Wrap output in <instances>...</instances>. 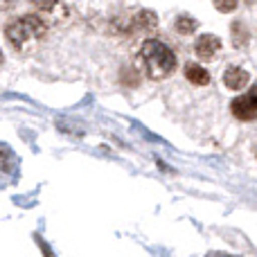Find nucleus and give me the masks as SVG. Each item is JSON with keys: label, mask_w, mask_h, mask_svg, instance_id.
<instances>
[{"label": "nucleus", "mask_w": 257, "mask_h": 257, "mask_svg": "<svg viewBox=\"0 0 257 257\" xmlns=\"http://www.w3.org/2000/svg\"><path fill=\"white\" fill-rule=\"evenodd\" d=\"M140 61L151 79H165L176 70V54L158 39H147L140 45Z\"/></svg>", "instance_id": "nucleus-1"}, {"label": "nucleus", "mask_w": 257, "mask_h": 257, "mask_svg": "<svg viewBox=\"0 0 257 257\" xmlns=\"http://www.w3.org/2000/svg\"><path fill=\"white\" fill-rule=\"evenodd\" d=\"M45 32H48V25H45V21H41L36 14L18 16L5 25V36H7V41L16 50H21L23 45L30 43V41L41 39Z\"/></svg>", "instance_id": "nucleus-2"}, {"label": "nucleus", "mask_w": 257, "mask_h": 257, "mask_svg": "<svg viewBox=\"0 0 257 257\" xmlns=\"http://www.w3.org/2000/svg\"><path fill=\"white\" fill-rule=\"evenodd\" d=\"M230 111L237 120H255L257 117V88L241 95V97H237L235 102H232Z\"/></svg>", "instance_id": "nucleus-3"}, {"label": "nucleus", "mask_w": 257, "mask_h": 257, "mask_svg": "<svg viewBox=\"0 0 257 257\" xmlns=\"http://www.w3.org/2000/svg\"><path fill=\"white\" fill-rule=\"evenodd\" d=\"M221 50V39L219 36H214V34H201L199 39H196V43H194V52H196V57L199 59H212L214 54Z\"/></svg>", "instance_id": "nucleus-4"}, {"label": "nucleus", "mask_w": 257, "mask_h": 257, "mask_svg": "<svg viewBox=\"0 0 257 257\" xmlns=\"http://www.w3.org/2000/svg\"><path fill=\"white\" fill-rule=\"evenodd\" d=\"M248 81H250V75L244 70V68L232 66V68H228V70L223 72V84H226L230 90L246 88V86H248Z\"/></svg>", "instance_id": "nucleus-5"}, {"label": "nucleus", "mask_w": 257, "mask_h": 257, "mask_svg": "<svg viewBox=\"0 0 257 257\" xmlns=\"http://www.w3.org/2000/svg\"><path fill=\"white\" fill-rule=\"evenodd\" d=\"M185 79L194 86H208L210 84V72L199 63H187L185 66Z\"/></svg>", "instance_id": "nucleus-6"}, {"label": "nucleus", "mask_w": 257, "mask_h": 257, "mask_svg": "<svg viewBox=\"0 0 257 257\" xmlns=\"http://www.w3.org/2000/svg\"><path fill=\"white\" fill-rule=\"evenodd\" d=\"M133 23H136L138 30H154L158 25V16L154 12H149V9H140L136 14V18H133Z\"/></svg>", "instance_id": "nucleus-7"}, {"label": "nucleus", "mask_w": 257, "mask_h": 257, "mask_svg": "<svg viewBox=\"0 0 257 257\" xmlns=\"http://www.w3.org/2000/svg\"><path fill=\"white\" fill-rule=\"evenodd\" d=\"M174 27H176L178 34H192V32L199 27V23L192 16H187V14H181V16L176 18V23H174Z\"/></svg>", "instance_id": "nucleus-8"}, {"label": "nucleus", "mask_w": 257, "mask_h": 257, "mask_svg": "<svg viewBox=\"0 0 257 257\" xmlns=\"http://www.w3.org/2000/svg\"><path fill=\"white\" fill-rule=\"evenodd\" d=\"M232 43L237 45V48H244L246 43H248V30H246L244 23H232Z\"/></svg>", "instance_id": "nucleus-9"}, {"label": "nucleus", "mask_w": 257, "mask_h": 257, "mask_svg": "<svg viewBox=\"0 0 257 257\" xmlns=\"http://www.w3.org/2000/svg\"><path fill=\"white\" fill-rule=\"evenodd\" d=\"M214 7L219 9V12L228 14V12H235L237 9V0H212Z\"/></svg>", "instance_id": "nucleus-10"}, {"label": "nucleus", "mask_w": 257, "mask_h": 257, "mask_svg": "<svg viewBox=\"0 0 257 257\" xmlns=\"http://www.w3.org/2000/svg\"><path fill=\"white\" fill-rule=\"evenodd\" d=\"M208 257H228V255H219V253H217V255H208Z\"/></svg>", "instance_id": "nucleus-11"}, {"label": "nucleus", "mask_w": 257, "mask_h": 257, "mask_svg": "<svg viewBox=\"0 0 257 257\" xmlns=\"http://www.w3.org/2000/svg\"><path fill=\"white\" fill-rule=\"evenodd\" d=\"M0 59H3V50H0Z\"/></svg>", "instance_id": "nucleus-12"}]
</instances>
